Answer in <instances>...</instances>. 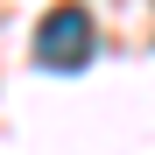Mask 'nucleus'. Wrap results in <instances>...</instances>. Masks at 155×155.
Returning a JSON list of instances; mask_svg holds the SVG:
<instances>
[{
  "instance_id": "f257e3e1",
  "label": "nucleus",
  "mask_w": 155,
  "mask_h": 155,
  "mask_svg": "<svg viewBox=\"0 0 155 155\" xmlns=\"http://www.w3.org/2000/svg\"><path fill=\"white\" fill-rule=\"evenodd\" d=\"M35 57L42 71H85L92 64V14L85 7H49L35 28Z\"/></svg>"
}]
</instances>
